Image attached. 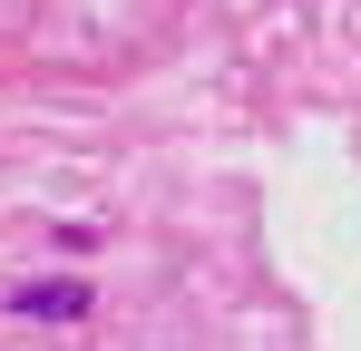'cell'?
<instances>
[{"label": "cell", "instance_id": "cell-1", "mask_svg": "<svg viewBox=\"0 0 361 351\" xmlns=\"http://www.w3.org/2000/svg\"><path fill=\"white\" fill-rule=\"evenodd\" d=\"M20 312H39V322H68V312H88V292H78V283H30V292H20Z\"/></svg>", "mask_w": 361, "mask_h": 351}]
</instances>
